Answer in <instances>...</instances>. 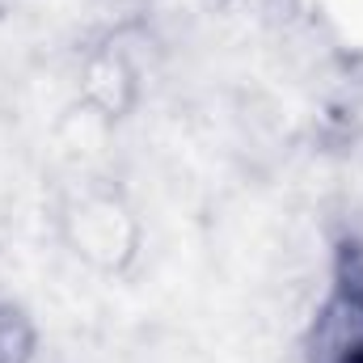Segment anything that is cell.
<instances>
[{"mask_svg": "<svg viewBox=\"0 0 363 363\" xmlns=\"http://www.w3.org/2000/svg\"><path fill=\"white\" fill-rule=\"evenodd\" d=\"M304 363H363V267L338 274L321 300L308 325Z\"/></svg>", "mask_w": 363, "mask_h": 363, "instance_id": "3", "label": "cell"}, {"mask_svg": "<svg viewBox=\"0 0 363 363\" xmlns=\"http://www.w3.org/2000/svg\"><path fill=\"white\" fill-rule=\"evenodd\" d=\"M43 330L21 296L0 287V363H38Z\"/></svg>", "mask_w": 363, "mask_h": 363, "instance_id": "4", "label": "cell"}, {"mask_svg": "<svg viewBox=\"0 0 363 363\" xmlns=\"http://www.w3.org/2000/svg\"><path fill=\"white\" fill-rule=\"evenodd\" d=\"M77 101L106 127H118L140 110L144 68L123 38L106 34L85 47V55L77 60Z\"/></svg>", "mask_w": 363, "mask_h": 363, "instance_id": "2", "label": "cell"}, {"mask_svg": "<svg viewBox=\"0 0 363 363\" xmlns=\"http://www.w3.org/2000/svg\"><path fill=\"white\" fill-rule=\"evenodd\" d=\"M51 233L60 250L97 279H127L144 258V216L131 190L114 178H81L51 203Z\"/></svg>", "mask_w": 363, "mask_h": 363, "instance_id": "1", "label": "cell"}]
</instances>
